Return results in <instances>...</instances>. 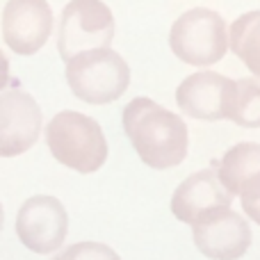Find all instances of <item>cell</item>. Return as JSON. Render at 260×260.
Returning a JSON list of instances; mask_svg holds the SVG:
<instances>
[{
    "instance_id": "obj_8",
    "label": "cell",
    "mask_w": 260,
    "mask_h": 260,
    "mask_svg": "<svg viewBox=\"0 0 260 260\" xmlns=\"http://www.w3.org/2000/svg\"><path fill=\"white\" fill-rule=\"evenodd\" d=\"M233 194L221 185L217 169H201L185 178L171 197V212L183 224L197 226L221 210H229Z\"/></svg>"
},
{
    "instance_id": "obj_7",
    "label": "cell",
    "mask_w": 260,
    "mask_h": 260,
    "mask_svg": "<svg viewBox=\"0 0 260 260\" xmlns=\"http://www.w3.org/2000/svg\"><path fill=\"white\" fill-rule=\"evenodd\" d=\"M238 85L215 71L192 73L176 89V103L180 112L199 121H221L231 117Z\"/></svg>"
},
{
    "instance_id": "obj_3",
    "label": "cell",
    "mask_w": 260,
    "mask_h": 260,
    "mask_svg": "<svg viewBox=\"0 0 260 260\" xmlns=\"http://www.w3.org/2000/svg\"><path fill=\"white\" fill-rule=\"evenodd\" d=\"M67 82L76 99L89 105H105L126 94L130 69L112 48H94L69 59Z\"/></svg>"
},
{
    "instance_id": "obj_13",
    "label": "cell",
    "mask_w": 260,
    "mask_h": 260,
    "mask_svg": "<svg viewBox=\"0 0 260 260\" xmlns=\"http://www.w3.org/2000/svg\"><path fill=\"white\" fill-rule=\"evenodd\" d=\"M229 44L235 57L249 69L256 78H260V9L247 12L231 25Z\"/></svg>"
},
{
    "instance_id": "obj_9",
    "label": "cell",
    "mask_w": 260,
    "mask_h": 260,
    "mask_svg": "<svg viewBox=\"0 0 260 260\" xmlns=\"http://www.w3.org/2000/svg\"><path fill=\"white\" fill-rule=\"evenodd\" d=\"M41 133V108L27 91L7 89L0 94V157H16L30 151Z\"/></svg>"
},
{
    "instance_id": "obj_2",
    "label": "cell",
    "mask_w": 260,
    "mask_h": 260,
    "mask_svg": "<svg viewBox=\"0 0 260 260\" xmlns=\"http://www.w3.org/2000/svg\"><path fill=\"white\" fill-rule=\"evenodd\" d=\"M46 144L59 165L78 174H94L108 160L103 128L96 119L73 110H64L50 119L46 126Z\"/></svg>"
},
{
    "instance_id": "obj_15",
    "label": "cell",
    "mask_w": 260,
    "mask_h": 260,
    "mask_svg": "<svg viewBox=\"0 0 260 260\" xmlns=\"http://www.w3.org/2000/svg\"><path fill=\"white\" fill-rule=\"evenodd\" d=\"M53 260H121L114 249L101 242H78L67 247L62 253H57Z\"/></svg>"
},
{
    "instance_id": "obj_6",
    "label": "cell",
    "mask_w": 260,
    "mask_h": 260,
    "mask_svg": "<svg viewBox=\"0 0 260 260\" xmlns=\"http://www.w3.org/2000/svg\"><path fill=\"white\" fill-rule=\"evenodd\" d=\"M69 215L55 197H32L18 208L16 235L35 253H53L67 240Z\"/></svg>"
},
{
    "instance_id": "obj_1",
    "label": "cell",
    "mask_w": 260,
    "mask_h": 260,
    "mask_svg": "<svg viewBox=\"0 0 260 260\" xmlns=\"http://www.w3.org/2000/svg\"><path fill=\"white\" fill-rule=\"evenodd\" d=\"M123 130L151 169H171L187 157L189 133L178 114L151 99H133L123 108Z\"/></svg>"
},
{
    "instance_id": "obj_10",
    "label": "cell",
    "mask_w": 260,
    "mask_h": 260,
    "mask_svg": "<svg viewBox=\"0 0 260 260\" xmlns=\"http://www.w3.org/2000/svg\"><path fill=\"white\" fill-rule=\"evenodd\" d=\"M53 32V9L46 0H9L3 12V39L16 55H35Z\"/></svg>"
},
{
    "instance_id": "obj_16",
    "label": "cell",
    "mask_w": 260,
    "mask_h": 260,
    "mask_svg": "<svg viewBox=\"0 0 260 260\" xmlns=\"http://www.w3.org/2000/svg\"><path fill=\"white\" fill-rule=\"evenodd\" d=\"M7 85H9V62L3 55V50H0V91H3Z\"/></svg>"
},
{
    "instance_id": "obj_14",
    "label": "cell",
    "mask_w": 260,
    "mask_h": 260,
    "mask_svg": "<svg viewBox=\"0 0 260 260\" xmlns=\"http://www.w3.org/2000/svg\"><path fill=\"white\" fill-rule=\"evenodd\" d=\"M233 110H231L229 121L238 123L240 128H260V82L253 78L235 80Z\"/></svg>"
},
{
    "instance_id": "obj_4",
    "label": "cell",
    "mask_w": 260,
    "mask_h": 260,
    "mask_svg": "<svg viewBox=\"0 0 260 260\" xmlns=\"http://www.w3.org/2000/svg\"><path fill=\"white\" fill-rule=\"evenodd\" d=\"M171 53L192 67H212L229 50V27L215 9L197 7L176 18L169 32Z\"/></svg>"
},
{
    "instance_id": "obj_12",
    "label": "cell",
    "mask_w": 260,
    "mask_h": 260,
    "mask_svg": "<svg viewBox=\"0 0 260 260\" xmlns=\"http://www.w3.org/2000/svg\"><path fill=\"white\" fill-rule=\"evenodd\" d=\"M192 229L197 249L210 260H240L251 247V226L231 208Z\"/></svg>"
},
{
    "instance_id": "obj_11",
    "label": "cell",
    "mask_w": 260,
    "mask_h": 260,
    "mask_svg": "<svg viewBox=\"0 0 260 260\" xmlns=\"http://www.w3.org/2000/svg\"><path fill=\"white\" fill-rule=\"evenodd\" d=\"M221 185L240 197L244 215L260 226V144L240 142L224 153L217 165Z\"/></svg>"
},
{
    "instance_id": "obj_17",
    "label": "cell",
    "mask_w": 260,
    "mask_h": 260,
    "mask_svg": "<svg viewBox=\"0 0 260 260\" xmlns=\"http://www.w3.org/2000/svg\"><path fill=\"white\" fill-rule=\"evenodd\" d=\"M3 221H5V212H3V206H0V231H3Z\"/></svg>"
},
{
    "instance_id": "obj_5",
    "label": "cell",
    "mask_w": 260,
    "mask_h": 260,
    "mask_svg": "<svg viewBox=\"0 0 260 260\" xmlns=\"http://www.w3.org/2000/svg\"><path fill=\"white\" fill-rule=\"evenodd\" d=\"M114 39V16L101 0H71L59 21L57 50L64 62L94 48H110Z\"/></svg>"
}]
</instances>
